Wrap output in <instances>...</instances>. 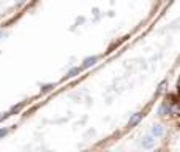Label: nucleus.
I'll use <instances>...</instances> for the list:
<instances>
[{
    "instance_id": "f257e3e1",
    "label": "nucleus",
    "mask_w": 180,
    "mask_h": 152,
    "mask_svg": "<svg viewBox=\"0 0 180 152\" xmlns=\"http://www.w3.org/2000/svg\"><path fill=\"white\" fill-rule=\"evenodd\" d=\"M142 112H136V114H134L133 117H131V119H130V122H128V127H134V125H136V124L141 121V119H142Z\"/></svg>"
},
{
    "instance_id": "f03ea898",
    "label": "nucleus",
    "mask_w": 180,
    "mask_h": 152,
    "mask_svg": "<svg viewBox=\"0 0 180 152\" xmlns=\"http://www.w3.org/2000/svg\"><path fill=\"white\" fill-rule=\"evenodd\" d=\"M158 114H160V116L171 114V106H169V103H163V105L160 106V109H158Z\"/></svg>"
},
{
    "instance_id": "7ed1b4c3",
    "label": "nucleus",
    "mask_w": 180,
    "mask_h": 152,
    "mask_svg": "<svg viewBox=\"0 0 180 152\" xmlns=\"http://www.w3.org/2000/svg\"><path fill=\"white\" fill-rule=\"evenodd\" d=\"M97 57H89V59H86L84 60V68H89V67H92V65H95L97 64Z\"/></svg>"
},
{
    "instance_id": "20e7f679",
    "label": "nucleus",
    "mask_w": 180,
    "mask_h": 152,
    "mask_svg": "<svg viewBox=\"0 0 180 152\" xmlns=\"http://www.w3.org/2000/svg\"><path fill=\"white\" fill-rule=\"evenodd\" d=\"M142 146H144V148H152V146H153V138H152V136H145L144 138V141H142Z\"/></svg>"
},
{
    "instance_id": "39448f33",
    "label": "nucleus",
    "mask_w": 180,
    "mask_h": 152,
    "mask_svg": "<svg viewBox=\"0 0 180 152\" xmlns=\"http://www.w3.org/2000/svg\"><path fill=\"white\" fill-rule=\"evenodd\" d=\"M79 73H81V68H79V67H76V68H73V70H70V71H68L66 78H74L76 75H79Z\"/></svg>"
},
{
    "instance_id": "423d86ee",
    "label": "nucleus",
    "mask_w": 180,
    "mask_h": 152,
    "mask_svg": "<svg viewBox=\"0 0 180 152\" xmlns=\"http://www.w3.org/2000/svg\"><path fill=\"white\" fill-rule=\"evenodd\" d=\"M152 133H153L155 136H160V135H163V128L160 125H155L153 128H152Z\"/></svg>"
},
{
    "instance_id": "0eeeda50",
    "label": "nucleus",
    "mask_w": 180,
    "mask_h": 152,
    "mask_svg": "<svg viewBox=\"0 0 180 152\" xmlns=\"http://www.w3.org/2000/svg\"><path fill=\"white\" fill-rule=\"evenodd\" d=\"M166 87H167V81H163L158 86V92H166Z\"/></svg>"
},
{
    "instance_id": "6e6552de",
    "label": "nucleus",
    "mask_w": 180,
    "mask_h": 152,
    "mask_svg": "<svg viewBox=\"0 0 180 152\" xmlns=\"http://www.w3.org/2000/svg\"><path fill=\"white\" fill-rule=\"evenodd\" d=\"M7 133H8V128H0V138H2V136H5Z\"/></svg>"
},
{
    "instance_id": "1a4fd4ad",
    "label": "nucleus",
    "mask_w": 180,
    "mask_h": 152,
    "mask_svg": "<svg viewBox=\"0 0 180 152\" xmlns=\"http://www.w3.org/2000/svg\"><path fill=\"white\" fill-rule=\"evenodd\" d=\"M52 87H54L52 84H49V86H44V87H43V92H48L49 89H52Z\"/></svg>"
},
{
    "instance_id": "9d476101",
    "label": "nucleus",
    "mask_w": 180,
    "mask_h": 152,
    "mask_svg": "<svg viewBox=\"0 0 180 152\" xmlns=\"http://www.w3.org/2000/svg\"><path fill=\"white\" fill-rule=\"evenodd\" d=\"M16 2H18V3H24L25 0H16Z\"/></svg>"
}]
</instances>
